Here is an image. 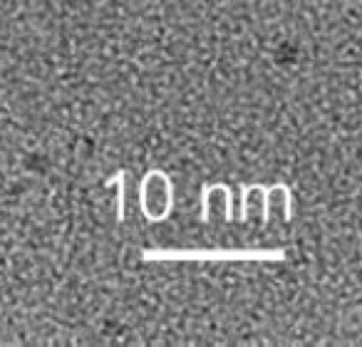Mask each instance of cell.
Here are the masks:
<instances>
[]
</instances>
